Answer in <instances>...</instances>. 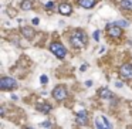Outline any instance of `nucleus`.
Listing matches in <instances>:
<instances>
[{
    "label": "nucleus",
    "instance_id": "nucleus-26",
    "mask_svg": "<svg viewBox=\"0 0 132 129\" xmlns=\"http://www.w3.org/2000/svg\"><path fill=\"white\" fill-rule=\"evenodd\" d=\"M115 85H117L118 88H122V87H124V84H122V82H117V84H115Z\"/></svg>",
    "mask_w": 132,
    "mask_h": 129
},
{
    "label": "nucleus",
    "instance_id": "nucleus-10",
    "mask_svg": "<svg viewBox=\"0 0 132 129\" xmlns=\"http://www.w3.org/2000/svg\"><path fill=\"white\" fill-rule=\"evenodd\" d=\"M36 109L40 111V112H43V114H48V112L51 111V105H48V104H37Z\"/></svg>",
    "mask_w": 132,
    "mask_h": 129
},
{
    "label": "nucleus",
    "instance_id": "nucleus-20",
    "mask_svg": "<svg viewBox=\"0 0 132 129\" xmlns=\"http://www.w3.org/2000/svg\"><path fill=\"white\" fill-rule=\"evenodd\" d=\"M92 38L95 40V41H98V40H100V31H98V30H95V31H94V34H92Z\"/></svg>",
    "mask_w": 132,
    "mask_h": 129
},
{
    "label": "nucleus",
    "instance_id": "nucleus-6",
    "mask_svg": "<svg viewBox=\"0 0 132 129\" xmlns=\"http://www.w3.org/2000/svg\"><path fill=\"white\" fill-rule=\"evenodd\" d=\"M119 74L124 79H132V64H124L119 68Z\"/></svg>",
    "mask_w": 132,
    "mask_h": 129
},
{
    "label": "nucleus",
    "instance_id": "nucleus-9",
    "mask_svg": "<svg viewBox=\"0 0 132 129\" xmlns=\"http://www.w3.org/2000/svg\"><path fill=\"white\" fill-rule=\"evenodd\" d=\"M78 4L84 9H91L95 6V0H78Z\"/></svg>",
    "mask_w": 132,
    "mask_h": 129
},
{
    "label": "nucleus",
    "instance_id": "nucleus-13",
    "mask_svg": "<svg viewBox=\"0 0 132 129\" xmlns=\"http://www.w3.org/2000/svg\"><path fill=\"white\" fill-rule=\"evenodd\" d=\"M121 6L124 9H126V10H132V0H122Z\"/></svg>",
    "mask_w": 132,
    "mask_h": 129
},
{
    "label": "nucleus",
    "instance_id": "nucleus-17",
    "mask_svg": "<svg viewBox=\"0 0 132 129\" xmlns=\"http://www.w3.org/2000/svg\"><path fill=\"white\" fill-rule=\"evenodd\" d=\"M40 82L43 84V85H44V84H47V82H48V77H47V75H41V77H40Z\"/></svg>",
    "mask_w": 132,
    "mask_h": 129
},
{
    "label": "nucleus",
    "instance_id": "nucleus-25",
    "mask_svg": "<svg viewBox=\"0 0 132 129\" xmlns=\"http://www.w3.org/2000/svg\"><path fill=\"white\" fill-rule=\"evenodd\" d=\"M80 70H81V71L84 72V71H85V70H87V65H85V64H84V65H81V68H80Z\"/></svg>",
    "mask_w": 132,
    "mask_h": 129
},
{
    "label": "nucleus",
    "instance_id": "nucleus-1",
    "mask_svg": "<svg viewBox=\"0 0 132 129\" xmlns=\"http://www.w3.org/2000/svg\"><path fill=\"white\" fill-rule=\"evenodd\" d=\"M70 43H71L72 47H75V48H82V47L87 44V36H85V33L81 31V30H75L74 34L70 37Z\"/></svg>",
    "mask_w": 132,
    "mask_h": 129
},
{
    "label": "nucleus",
    "instance_id": "nucleus-18",
    "mask_svg": "<svg viewBox=\"0 0 132 129\" xmlns=\"http://www.w3.org/2000/svg\"><path fill=\"white\" fill-rule=\"evenodd\" d=\"M40 126H41V128H50L51 123H50V121H44V122H41V123H40Z\"/></svg>",
    "mask_w": 132,
    "mask_h": 129
},
{
    "label": "nucleus",
    "instance_id": "nucleus-2",
    "mask_svg": "<svg viewBox=\"0 0 132 129\" xmlns=\"http://www.w3.org/2000/svg\"><path fill=\"white\" fill-rule=\"evenodd\" d=\"M50 51L57 58H60V60L65 58V55H67V48H65V47L63 46L61 43H53L50 46Z\"/></svg>",
    "mask_w": 132,
    "mask_h": 129
},
{
    "label": "nucleus",
    "instance_id": "nucleus-7",
    "mask_svg": "<svg viewBox=\"0 0 132 129\" xmlns=\"http://www.w3.org/2000/svg\"><path fill=\"white\" fill-rule=\"evenodd\" d=\"M58 11H60L63 16H70L72 13V7L68 3H61L58 6Z\"/></svg>",
    "mask_w": 132,
    "mask_h": 129
},
{
    "label": "nucleus",
    "instance_id": "nucleus-14",
    "mask_svg": "<svg viewBox=\"0 0 132 129\" xmlns=\"http://www.w3.org/2000/svg\"><path fill=\"white\" fill-rule=\"evenodd\" d=\"M115 24L119 26V27H128L129 23L126 22V20H119V22H115Z\"/></svg>",
    "mask_w": 132,
    "mask_h": 129
},
{
    "label": "nucleus",
    "instance_id": "nucleus-3",
    "mask_svg": "<svg viewBox=\"0 0 132 129\" xmlns=\"http://www.w3.org/2000/svg\"><path fill=\"white\" fill-rule=\"evenodd\" d=\"M67 95H68V92L64 85H57L53 90V98L55 101H64L67 98Z\"/></svg>",
    "mask_w": 132,
    "mask_h": 129
},
{
    "label": "nucleus",
    "instance_id": "nucleus-24",
    "mask_svg": "<svg viewBox=\"0 0 132 129\" xmlns=\"http://www.w3.org/2000/svg\"><path fill=\"white\" fill-rule=\"evenodd\" d=\"M39 23H40V20H39V18H33V24H34V26H36V24H39Z\"/></svg>",
    "mask_w": 132,
    "mask_h": 129
},
{
    "label": "nucleus",
    "instance_id": "nucleus-11",
    "mask_svg": "<svg viewBox=\"0 0 132 129\" xmlns=\"http://www.w3.org/2000/svg\"><path fill=\"white\" fill-rule=\"evenodd\" d=\"M33 3H34V0H23L20 6H22L23 10H31V9H33Z\"/></svg>",
    "mask_w": 132,
    "mask_h": 129
},
{
    "label": "nucleus",
    "instance_id": "nucleus-8",
    "mask_svg": "<svg viewBox=\"0 0 132 129\" xmlns=\"http://www.w3.org/2000/svg\"><path fill=\"white\" fill-rule=\"evenodd\" d=\"M22 34L27 40H30V38H33V36H34V30H33L31 27H22Z\"/></svg>",
    "mask_w": 132,
    "mask_h": 129
},
{
    "label": "nucleus",
    "instance_id": "nucleus-12",
    "mask_svg": "<svg viewBox=\"0 0 132 129\" xmlns=\"http://www.w3.org/2000/svg\"><path fill=\"white\" fill-rule=\"evenodd\" d=\"M100 97L104 98V99H108V98H112V94L108 88H101L100 90Z\"/></svg>",
    "mask_w": 132,
    "mask_h": 129
},
{
    "label": "nucleus",
    "instance_id": "nucleus-15",
    "mask_svg": "<svg viewBox=\"0 0 132 129\" xmlns=\"http://www.w3.org/2000/svg\"><path fill=\"white\" fill-rule=\"evenodd\" d=\"M101 121H102V118H97V119H95V125H97V129H105V126H102V123H101Z\"/></svg>",
    "mask_w": 132,
    "mask_h": 129
},
{
    "label": "nucleus",
    "instance_id": "nucleus-23",
    "mask_svg": "<svg viewBox=\"0 0 132 129\" xmlns=\"http://www.w3.org/2000/svg\"><path fill=\"white\" fill-rule=\"evenodd\" d=\"M85 85L87 87H92V81H91V79H88V81L85 82Z\"/></svg>",
    "mask_w": 132,
    "mask_h": 129
},
{
    "label": "nucleus",
    "instance_id": "nucleus-19",
    "mask_svg": "<svg viewBox=\"0 0 132 129\" xmlns=\"http://www.w3.org/2000/svg\"><path fill=\"white\" fill-rule=\"evenodd\" d=\"M77 118H87V111H80L77 114Z\"/></svg>",
    "mask_w": 132,
    "mask_h": 129
},
{
    "label": "nucleus",
    "instance_id": "nucleus-21",
    "mask_svg": "<svg viewBox=\"0 0 132 129\" xmlns=\"http://www.w3.org/2000/svg\"><path fill=\"white\" fill-rule=\"evenodd\" d=\"M77 121H78L80 125H84V123H87V118H77Z\"/></svg>",
    "mask_w": 132,
    "mask_h": 129
},
{
    "label": "nucleus",
    "instance_id": "nucleus-28",
    "mask_svg": "<svg viewBox=\"0 0 132 129\" xmlns=\"http://www.w3.org/2000/svg\"><path fill=\"white\" fill-rule=\"evenodd\" d=\"M107 129H108V128H107Z\"/></svg>",
    "mask_w": 132,
    "mask_h": 129
},
{
    "label": "nucleus",
    "instance_id": "nucleus-5",
    "mask_svg": "<svg viewBox=\"0 0 132 129\" xmlns=\"http://www.w3.org/2000/svg\"><path fill=\"white\" fill-rule=\"evenodd\" d=\"M107 33H108V36L111 37H121L122 29L119 26H117L115 23H111V24H107Z\"/></svg>",
    "mask_w": 132,
    "mask_h": 129
},
{
    "label": "nucleus",
    "instance_id": "nucleus-16",
    "mask_svg": "<svg viewBox=\"0 0 132 129\" xmlns=\"http://www.w3.org/2000/svg\"><path fill=\"white\" fill-rule=\"evenodd\" d=\"M102 118V122H104V125H105V128H108V129H111V123H109V121H108L105 116H101Z\"/></svg>",
    "mask_w": 132,
    "mask_h": 129
},
{
    "label": "nucleus",
    "instance_id": "nucleus-4",
    "mask_svg": "<svg viewBox=\"0 0 132 129\" xmlns=\"http://www.w3.org/2000/svg\"><path fill=\"white\" fill-rule=\"evenodd\" d=\"M16 81L14 78H11V77H3V78L0 79V90H13V88H16Z\"/></svg>",
    "mask_w": 132,
    "mask_h": 129
},
{
    "label": "nucleus",
    "instance_id": "nucleus-27",
    "mask_svg": "<svg viewBox=\"0 0 132 129\" xmlns=\"http://www.w3.org/2000/svg\"><path fill=\"white\" fill-rule=\"evenodd\" d=\"M24 129H34V128H31V126H26Z\"/></svg>",
    "mask_w": 132,
    "mask_h": 129
},
{
    "label": "nucleus",
    "instance_id": "nucleus-22",
    "mask_svg": "<svg viewBox=\"0 0 132 129\" xmlns=\"http://www.w3.org/2000/svg\"><path fill=\"white\" fill-rule=\"evenodd\" d=\"M46 6H47V9H51V7L54 6V3H53V2H48V3L46 4Z\"/></svg>",
    "mask_w": 132,
    "mask_h": 129
}]
</instances>
